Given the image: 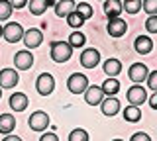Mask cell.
<instances>
[{
	"label": "cell",
	"mask_w": 157,
	"mask_h": 141,
	"mask_svg": "<svg viewBox=\"0 0 157 141\" xmlns=\"http://www.w3.org/2000/svg\"><path fill=\"white\" fill-rule=\"evenodd\" d=\"M51 45V59L55 63H67L69 59H71L73 55V47L69 41H51L49 43Z\"/></svg>",
	"instance_id": "6da1fadb"
},
{
	"label": "cell",
	"mask_w": 157,
	"mask_h": 141,
	"mask_svg": "<svg viewBox=\"0 0 157 141\" xmlns=\"http://www.w3.org/2000/svg\"><path fill=\"white\" fill-rule=\"evenodd\" d=\"M24 32H26V30H24L22 24H18V22H8L6 26H2V37H4L8 43H18V41H22Z\"/></svg>",
	"instance_id": "7a4b0ae2"
},
{
	"label": "cell",
	"mask_w": 157,
	"mask_h": 141,
	"mask_svg": "<svg viewBox=\"0 0 157 141\" xmlns=\"http://www.w3.org/2000/svg\"><path fill=\"white\" fill-rule=\"evenodd\" d=\"M67 88L73 94H85V90L88 88V79L82 72H73L67 79Z\"/></svg>",
	"instance_id": "3957f363"
},
{
	"label": "cell",
	"mask_w": 157,
	"mask_h": 141,
	"mask_svg": "<svg viewBox=\"0 0 157 141\" xmlns=\"http://www.w3.org/2000/svg\"><path fill=\"white\" fill-rule=\"evenodd\" d=\"M28 125H29V129H33V131H45L49 128L47 112H41V110L32 112V116L28 118Z\"/></svg>",
	"instance_id": "277c9868"
},
{
	"label": "cell",
	"mask_w": 157,
	"mask_h": 141,
	"mask_svg": "<svg viewBox=\"0 0 157 141\" xmlns=\"http://www.w3.org/2000/svg\"><path fill=\"white\" fill-rule=\"evenodd\" d=\"M36 90H37V94H41V96L51 94V92L55 90V79H53V75L41 72V75L37 76V80H36Z\"/></svg>",
	"instance_id": "5b68a950"
},
{
	"label": "cell",
	"mask_w": 157,
	"mask_h": 141,
	"mask_svg": "<svg viewBox=\"0 0 157 141\" xmlns=\"http://www.w3.org/2000/svg\"><path fill=\"white\" fill-rule=\"evenodd\" d=\"M22 41H24V45H26L28 49H36V47L41 45L43 33H41V30H37V28H29V30L24 32Z\"/></svg>",
	"instance_id": "8992f818"
},
{
	"label": "cell",
	"mask_w": 157,
	"mask_h": 141,
	"mask_svg": "<svg viewBox=\"0 0 157 141\" xmlns=\"http://www.w3.org/2000/svg\"><path fill=\"white\" fill-rule=\"evenodd\" d=\"M147 75H149V69L144 65V63H134L128 71V76L134 84H141V82L147 80Z\"/></svg>",
	"instance_id": "52a82bcc"
},
{
	"label": "cell",
	"mask_w": 157,
	"mask_h": 141,
	"mask_svg": "<svg viewBox=\"0 0 157 141\" xmlns=\"http://www.w3.org/2000/svg\"><path fill=\"white\" fill-rule=\"evenodd\" d=\"M106 32H108V35H112V37H122V35H126V32H128V24L122 20L120 16L110 18V20H108V26H106Z\"/></svg>",
	"instance_id": "ba28073f"
},
{
	"label": "cell",
	"mask_w": 157,
	"mask_h": 141,
	"mask_svg": "<svg viewBox=\"0 0 157 141\" xmlns=\"http://www.w3.org/2000/svg\"><path fill=\"white\" fill-rule=\"evenodd\" d=\"M104 90H102V86H90L88 84V88L85 90V102L88 106H100L102 100H104Z\"/></svg>",
	"instance_id": "9c48e42d"
},
{
	"label": "cell",
	"mask_w": 157,
	"mask_h": 141,
	"mask_svg": "<svg viewBox=\"0 0 157 141\" xmlns=\"http://www.w3.org/2000/svg\"><path fill=\"white\" fill-rule=\"evenodd\" d=\"M126 96H128V102H130V104H134V106H140V104H144V102L147 100V92H145V88L141 84L130 86Z\"/></svg>",
	"instance_id": "30bf717a"
},
{
	"label": "cell",
	"mask_w": 157,
	"mask_h": 141,
	"mask_svg": "<svg viewBox=\"0 0 157 141\" xmlns=\"http://www.w3.org/2000/svg\"><path fill=\"white\" fill-rule=\"evenodd\" d=\"M14 65H16L18 71H28V69H32V65H33V55H32L28 49L18 51L16 55H14Z\"/></svg>",
	"instance_id": "8fae6325"
},
{
	"label": "cell",
	"mask_w": 157,
	"mask_h": 141,
	"mask_svg": "<svg viewBox=\"0 0 157 141\" xmlns=\"http://www.w3.org/2000/svg\"><path fill=\"white\" fill-rule=\"evenodd\" d=\"M20 80V75L16 69H2L0 71V86L2 88H14Z\"/></svg>",
	"instance_id": "7c38bea8"
},
{
	"label": "cell",
	"mask_w": 157,
	"mask_h": 141,
	"mask_svg": "<svg viewBox=\"0 0 157 141\" xmlns=\"http://www.w3.org/2000/svg\"><path fill=\"white\" fill-rule=\"evenodd\" d=\"M98 63H100V53H98L94 47L82 51V55H81V65L85 67V69H94Z\"/></svg>",
	"instance_id": "4fadbf2b"
},
{
	"label": "cell",
	"mask_w": 157,
	"mask_h": 141,
	"mask_svg": "<svg viewBox=\"0 0 157 141\" xmlns=\"http://www.w3.org/2000/svg\"><path fill=\"white\" fill-rule=\"evenodd\" d=\"M100 110H102L104 116L112 118V116H116L118 112H120V100H118L116 96H106V98L102 100V104H100Z\"/></svg>",
	"instance_id": "5bb4252c"
},
{
	"label": "cell",
	"mask_w": 157,
	"mask_h": 141,
	"mask_svg": "<svg viewBox=\"0 0 157 141\" xmlns=\"http://www.w3.org/2000/svg\"><path fill=\"white\" fill-rule=\"evenodd\" d=\"M134 49L140 55H147V53H151V49H153V39L147 37V35H137L136 41H134Z\"/></svg>",
	"instance_id": "9a60e30c"
},
{
	"label": "cell",
	"mask_w": 157,
	"mask_h": 141,
	"mask_svg": "<svg viewBox=\"0 0 157 141\" xmlns=\"http://www.w3.org/2000/svg\"><path fill=\"white\" fill-rule=\"evenodd\" d=\"M53 8H55V14L59 18H67L71 12L77 10V4H75V0H59Z\"/></svg>",
	"instance_id": "2e32d148"
},
{
	"label": "cell",
	"mask_w": 157,
	"mask_h": 141,
	"mask_svg": "<svg viewBox=\"0 0 157 141\" xmlns=\"http://www.w3.org/2000/svg\"><path fill=\"white\" fill-rule=\"evenodd\" d=\"M122 12H124V4L120 0H104V14L108 16V20L118 18Z\"/></svg>",
	"instance_id": "e0dca14e"
},
{
	"label": "cell",
	"mask_w": 157,
	"mask_h": 141,
	"mask_svg": "<svg viewBox=\"0 0 157 141\" xmlns=\"http://www.w3.org/2000/svg\"><path fill=\"white\" fill-rule=\"evenodd\" d=\"M51 6H55V0H29V12L33 16H41Z\"/></svg>",
	"instance_id": "ac0fdd59"
},
{
	"label": "cell",
	"mask_w": 157,
	"mask_h": 141,
	"mask_svg": "<svg viewBox=\"0 0 157 141\" xmlns=\"http://www.w3.org/2000/svg\"><path fill=\"white\" fill-rule=\"evenodd\" d=\"M28 96L24 94V92H16V94L10 96V108H12L14 112H24L28 108Z\"/></svg>",
	"instance_id": "d6986e66"
},
{
	"label": "cell",
	"mask_w": 157,
	"mask_h": 141,
	"mask_svg": "<svg viewBox=\"0 0 157 141\" xmlns=\"http://www.w3.org/2000/svg\"><path fill=\"white\" fill-rule=\"evenodd\" d=\"M16 129V118L12 114H0V133L8 135Z\"/></svg>",
	"instance_id": "ffe728a7"
},
{
	"label": "cell",
	"mask_w": 157,
	"mask_h": 141,
	"mask_svg": "<svg viewBox=\"0 0 157 141\" xmlns=\"http://www.w3.org/2000/svg\"><path fill=\"white\" fill-rule=\"evenodd\" d=\"M122 116H124L126 121H130V124H136V121L141 120V110H140V106L130 104V106H126V108H124Z\"/></svg>",
	"instance_id": "44dd1931"
},
{
	"label": "cell",
	"mask_w": 157,
	"mask_h": 141,
	"mask_svg": "<svg viewBox=\"0 0 157 141\" xmlns=\"http://www.w3.org/2000/svg\"><path fill=\"white\" fill-rule=\"evenodd\" d=\"M102 90H104L106 96H116L118 90H120V82H118L116 76H108V79L102 82Z\"/></svg>",
	"instance_id": "7402d4cb"
},
{
	"label": "cell",
	"mask_w": 157,
	"mask_h": 141,
	"mask_svg": "<svg viewBox=\"0 0 157 141\" xmlns=\"http://www.w3.org/2000/svg\"><path fill=\"white\" fill-rule=\"evenodd\" d=\"M102 69H104V72L108 76H118L122 72V63L118 59H108V61H104Z\"/></svg>",
	"instance_id": "603a6c76"
},
{
	"label": "cell",
	"mask_w": 157,
	"mask_h": 141,
	"mask_svg": "<svg viewBox=\"0 0 157 141\" xmlns=\"http://www.w3.org/2000/svg\"><path fill=\"white\" fill-rule=\"evenodd\" d=\"M14 12V6L10 0H0V22H6Z\"/></svg>",
	"instance_id": "cb8c5ba5"
},
{
	"label": "cell",
	"mask_w": 157,
	"mask_h": 141,
	"mask_svg": "<svg viewBox=\"0 0 157 141\" xmlns=\"http://www.w3.org/2000/svg\"><path fill=\"white\" fill-rule=\"evenodd\" d=\"M69 43H71V47H82V45L86 43L85 33H81V32H73L71 35H69Z\"/></svg>",
	"instance_id": "d4e9b609"
},
{
	"label": "cell",
	"mask_w": 157,
	"mask_h": 141,
	"mask_svg": "<svg viewBox=\"0 0 157 141\" xmlns=\"http://www.w3.org/2000/svg\"><path fill=\"white\" fill-rule=\"evenodd\" d=\"M65 20H67V24H69L71 28H81L82 24H85V18H82L77 10H75V12H71V14H69V16L65 18Z\"/></svg>",
	"instance_id": "484cf974"
},
{
	"label": "cell",
	"mask_w": 157,
	"mask_h": 141,
	"mask_svg": "<svg viewBox=\"0 0 157 141\" xmlns=\"http://www.w3.org/2000/svg\"><path fill=\"white\" fill-rule=\"evenodd\" d=\"M124 10L128 14H137L141 10V0H124Z\"/></svg>",
	"instance_id": "4316f807"
},
{
	"label": "cell",
	"mask_w": 157,
	"mask_h": 141,
	"mask_svg": "<svg viewBox=\"0 0 157 141\" xmlns=\"http://www.w3.org/2000/svg\"><path fill=\"white\" fill-rule=\"evenodd\" d=\"M77 12L81 14L85 20H88V18H92V14H94V10H92V6L88 2H78L77 4Z\"/></svg>",
	"instance_id": "83f0119b"
},
{
	"label": "cell",
	"mask_w": 157,
	"mask_h": 141,
	"mask_svg": "<svg viewBox=\"0 0 157 141\" xmlns=\"http://www.w3.org/2000/svg\"><path fill=\"white\" fill-rule=\"evenodd\" d=\"M69 141H88V133L81 128H75L69 133Z\"/></svg>",
	"instance_id": "f1b7e54d"
},
{
	"label": "cell",
	"mask_w": 157,
	"mask_h": 141,
	"mask_svg": "<svg viewBox=\"0 0 157 141\" xmlns=\"http://www.w3.org/2000/svg\"><path fill=\"white\" fill-rule=\"evenodd\" d=\"M141 10L147 12L149 16L157 14V0H141Z\"/></svg>",
	"instance_id": "f546056e"
},
{
	"label": "cell",
	"mask_w": 157,
	"mask_h": 141,
	"mask_svg": "<svg viewBox=\"0 0 157 141\" xmlns=\"http://www.w3.org/2000/svg\"><path fill=\"white\" fill-rule=\"evenodd\" d=\"M145 30L149 33H157V14L155 16H149L145 20Z\"/></svg>",
	"instance_id": "4dcf8cb0"
},
{
	"label": "cell",
	"mask_w": 157,
	"mask_h": 141,
	"mask_svg": "<svg viewBox=\"0 0 157 141\" xmlns=\"http://www.w3.org/2000/svg\"><path fill=\"white\" fill-rule=\"evenodd\" d=\"M147 86H149L153 92H157V71H151L149 75H147Z\"/></svg>",
	"instance_id": "1f68e13d"
},
{
	"label": "cell",
	"mask_w": 157,
	"mask_h": 141,
	"mask_svg": "<svg viewBox=\"0 0 157 141\" xmlns=\"http://www.w3.org/2000/svg\"><path fill=\"white\" fill-rule=\"evenodd\" d=\"M130 141H151V137L147 133H144V131H137V133H134L130 137Z\"/></svg>",
	"instance_id": "d6a6232c"
},
{
	"label": "cell",
	"mask_w": 157,
	"mask_h": 141,
	"mask_svg": "<svg viewBox=\"0 0 157 141\" xmlns=\"http://www.w3.org/2000/svg\"><path fill=\"white\" fill-rule=\"evenodd\" d=\"M39 141H59V137L55 133H43L41 137H39Z\"/></svg>",
	"instance_id": "836d02e7"
},
{
	"label": "cell",
	"mask_w": 157,
	"mask_h": 141,
	"mask_svg": "<svg viewBox=\"0 0 157 141\" xmlns=\"http://www.w3.org/2000/svg\"><path fill=\"white\" fill-rule=\"evenodd\" d=\"M10 2H12V6L18 10V8H24V6H26V4H28V0H10Z\"/></svg>",
	"instance_id": "e575fe53"
},
{
	"label": "cell",
	"mask_w": 157,
	"mask_h": 141,
	"mask_svg": "<svg viewBox=\"0 0 157 141\" xmlns=\"http://www.w3.org/2000/svg\"><path fill=\"white\" fill-rule=\"evenodd\" d=\"M149 106H151L153 110H157V92H153V94L149 96Z\"/></svg>",
	"instance_id": "d590c367"
},
{
	"label": "cell",
	"mask_w": 157,
	"mask_h": 141,
	"mask_svg": "<svg viewBox=\"0 0 157 141\" xmlns=\"http://www.w3.org/2000/svg\"><path fill=\"white\" fill-rule=\"evenodd\" d=\"M2 141H22V139H20L18 135H12V133H8V135H6V137H4Z\"/></svg>",
	"instance_id": "8d00e7d4"
},
{
	"label": "cell",
	"mask_w": 157,
	"mask_h": 141,
	"mask_svg": "<svg viewBox=\"0 0 157 141\" xmlns=\"http://www.w3.org/2000/svg\"><path fill=\"white\" fill-rule=\"evenodd\" d=\"M0 37H2V26H0Z\"/></svg>",
	"instance_id": "74e56055"
},
{
	"label": "cell",
	"mask_w": 157,
	"mask_h": 141,
	"mask_svg": "<svg viewBox=\"0 0 157 141\" xmlns=\"http://www.w3.org/2000/svg\"><path fill=\"white\" fill-rule=\"evenodd\" d=\"M112 141H124V139H112Z\"/></svg>",
	"instance_id": "f35d334b"
},
{
	"label": "cell",
	"mask_w": 157,
	"mask_h": 141,
	"mask_svg": "<svg viewBox=\"0 0 157 141\" xmlns=\"http://www.w3.org/2000/svg\"><path fill=\"white\" fill-rule=\"evenodd\" d=\"M0 96H2V86H0Z\"/></svg>",
	"instance_id": "ab89813d"
}]
</instances>
